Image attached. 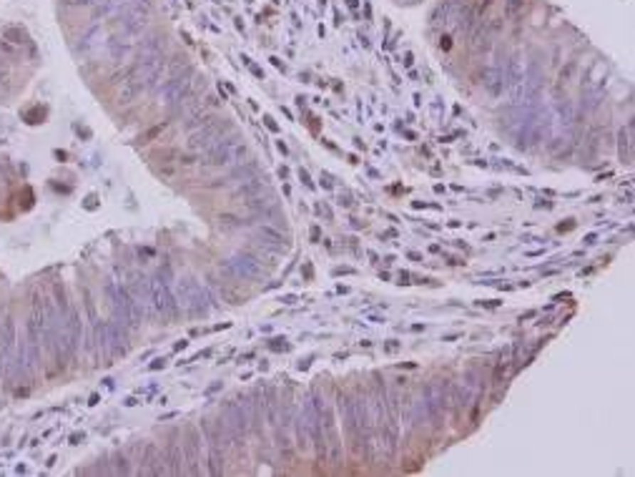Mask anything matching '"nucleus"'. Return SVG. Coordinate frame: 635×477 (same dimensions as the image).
<instances>
[{
	"label": "nucleus",
	"mask_w": 635,
	"mask_h": 477,
	"mask_svg": "<svg viewBox=\"0 0 635 477\" xmlns=\"http://www.w3.org/2000/svg\"><path fill=\"white\" fill-rule=\"evenodd\" d=\"M424 407H427L429 419L439 427L447 407H450V384H447V379H434L424 387Z\"/></svg>",
	"instance_id": "obj_1"
},
{
	"label": "nucleus",
	"mask_w": 635,
	"mask_h": 477,
	"mask_svg": "<svg viewBox=\"0 0 635 477\" xmlns=\"http://www.w3.org/2000/svg\"><path fill=\"white\" fill-rule=\"evenodd\" d=\"M620 159H623V164H630V131L628 133H620Z\"/></svg>",
	"instance_id": "obj_2"
}]
</instances>
